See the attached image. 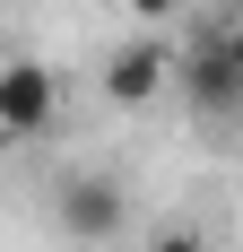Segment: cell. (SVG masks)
I'll list each match as a JSON object with an SVG mask.
<instances>
[{"mask_svg":"<svg viewBox=\"0 0 243 252\" xmlns=\"http://www.w3.org/2000/svg\"><path fill=\"white\" fill-rule=\"evenodd\" d=\"M52 209H61V235H78V244H104V235H122V218H130V200H122L113 174H70Z\"/></svg>","mask_w":243,"mask_h":252,"instance_id":"obj_1","label":"cell"},{"mask_svg":"<svg viewBox=\"0 0 243 252\" xmlns=\"http://www.w3.org/2000/svg\"><path fill=\"white\" fill-rule=\"evenodd\" d=\"M182 96H191V113H200V122L243 104V61H235V35H209V44L182 61Z\"/></svg>","mask_w":243,"mask_h":252,"instance_id":"obj_2","label":"cell"},{"mask_svg":"<svg viewBox=\"0 0 243 252\" xmlns=\"http://www.w3.org/2000/svg\"><path fill=\"white\" fill-rule=\"evenodd\" d=\"M44 122H52V70L44 61H9V78H0V130L35 139Z\"/></svg>","mask_w":243,"mask_h":252,"instance_id":"obj_3","label":"cell"},{"mask_svg":"<svg viewBox=\"0 0 243 252\" xmlns=\"http://www.w3.org/2000/svg\"><path fill=\"white\" fill-rule=\"evenodd\" d=\"M165 70H174V61L156 44H122L113 61H104V96H113V104H148L156 87H165Z\"/></svg>","mask_w":243,"mask_h":252,"instance_id":"obj_4","label":"cell"},{"mask_svg":"<svg viewBox=\"0 0 243 252\" xmlns=\"http://www.w3.org/2000/svg\"><path fill=\"white\" fill-rule=\"evenodd\" d=\"M148 252H209V235H200V226H165Z\"/></svg>","mask_w":243,"mask_h":252,"instance_id":"obj_5","label":"cell"},{"mask_svg":"<svg viewBox=\"0 0 243 252\" xmlns=\"http://www.w3.org/2000/svg\"><path fill=\"white\" fill-rule=\"evenodd\" d=\"M130 9H139V18H174V0H130Z\"/></svg>","mask_w":243,"mask_h":252,"instance_id":"obj_6","label":"cell"},{"mask_svg":"<svg viewBox=\"0 0 243 252\" xmlns=\"http://www.w3.org/2000/svg\"><path fill=\"white\" fill-rule=\"evenodd\" d=\"M226 35H235V61H243V18H235V26H226Z\"/></svg>","mask_w":243,"mask_h":252,"instance_id":"obj_7","label":"cell"},{"mask_svg":"<svg viewBox=\"0 0 243 252\" xmlns=\"http://www.w3.org/2000/svg\"><path fill=\"white\" fill-rule=\"evenodd\" d=\"M217 9H226V18H243V0H217Z\"/></svg>","mask_w":243,"mask_h":252,"instance_id":"obj_8","label":"cell"}]
</instances>
